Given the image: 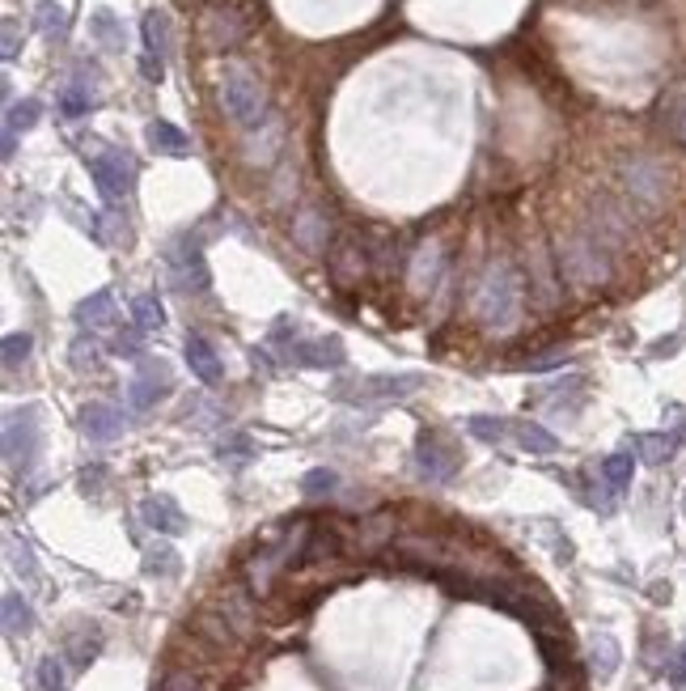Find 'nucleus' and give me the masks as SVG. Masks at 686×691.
I'll return each mask as SVG.
<instances>
[{"mask_svg":"<svg viewBox=\"0 0 686 691\" xmlns=\"http://www.w3.org/2000/svg\"><path fill=\"white\" fill-rule=\"evenodd\" d=\"M0 615H5V636H9V641H22V636L34 632V611H30V602L17 594V590L5 594V602H0Z\"/></svg>","mask_w":686,"mask_h":691,"instance_id":"aec40b11","label":"nucleus"},{"mask_svg":"<svg viewBox=\"0 0 686 691\" xmlns=\"http://www.w3.org/2000/svg\"><path fill=\"white\" fill-rule=\"evenodd\" d=\"M631 471H636L631 454H610L598 463V480H602V492H606L610 505H615V496H623L631 488Z\"/></svg>","mask_w":686,"mask_h":691,"instance_id":"dca6fc26","label":"nucleus"},{"mask_svg":"<svg viewBox=\"0 0 686 691\" xmlns=\"http://www.w3.org/2000/svg\"><path fill=\"white\" fill-rule=\"evenodd\" d=\"M144 569L157 573V577H174L178 573V552H174V547H166V543L149 547V556H144Z\"/></svg>","mask_w":686,"mask_h":691,"instance_id":"473e14b6","label":"nucleus"},{"mask_svg":"<svg viewBox=\"0 0 686 691\" xmlns=\"http://www.w3.org/2000/svg\"><path fill=\"white\" fill-rule=\"evenodd\" d=\"M140 518H144V526H149V530H157V535H183V530H187V513L178 509L170 496H161V492L140 505Z\"/></svg>","mask_w":686,"mask_h":691,"instance_id":"ddd939ff","label":"nucleus"},{"mask_svg":"<svg viewBox=\"0 0 686 691\" xmlns=\"http://www.w3.org/2000/svg\"><path fill=\"white\" fill-rule=\"evenodd\" d=\"M682 513H686V496H682Z\"/></svg>","mask_w":686,"mask_h":691,"instance_id":"49530a36","label":"nucleus"},{"mask_svg":"<svg viewBox=\"0 0 686 691\" xmlns=\"http://www.w3.org/2000/svg\"><path fill=\"white\" fill-rule=\"evenodd\" d=\"M68 357H72V369H77V374H85V369H94V365H98V344H94V340H85V335H81V340L72 344Z\"/></svg>","mask_w":686,"mask_h":691,"instance_id":"4c0bfd02","label":"nucleus"},{"mask_svg":"<svg viewBox=\"0 0 686 691\" xmlns=\"http://www.w3.org/2000/svg\"><path fill=\"white\" fill-rule=\"evenodd\" d=\"M140 335H144L140 327H136V331H119V340H115V348L123 352V357H136V352H140Z\"/></svg>","mask_w":686,"mask_h":691,"instance_id":"79ce46f5","label":"nucleus"},{"mask_svg":"<svg viewBox=\"0 0 686 691\" xmlns=\"http://www.w3.org/2000/svg\"><path fill=\"white\" fill-rule=\"evenodd\" d=\"M661 119H665V128L674 132L678 145L686 149V81L674 85V90L665 94V102H661Z\"/></svg>","mask_w":686,"mask_h":691,"instance_id":"5701e85b","label":"nucleus"},{"mask_svg":"<svg viewBox=\"0 0 686 691\" xmlns=\"http://www.w3.org/2000/svg\"><path fill=\"white\" fill-rule=\"evenodd\" d=\"M221 458L229 467H246L250 458H255V441H250L246 433H233V437L221 441Z\"/></svg>","mask_w":686,"mask_h":691,"instance_id":"2f4dec72","label":"nucleus"},{"mask_svg":"<svg viewBox=\"0 0 686 691\" xmlns=\"http://www.w3.org/2000/svg\"><path fill=\"white\" fill-rule=\"evenodd\" d=\"M39 115H43V102L39 98H26V102H13L9 106V115H5V162L13 157V149H17V132H30L34 123H39Z\"/></svg>","mask_w":686,"mask_h":691,"instance_id":"f3484780","label":"nucleus"},{"mask_svg":"<svg viewBox=\"0 0 686 691\" xmlns=\"http://www.w3.org/2000/svg\"><path fill=\"white\" fill-rule=\"evenodd\" d=\"M221 102H225V115L238 123V128H259L267 119V94L263 85L255 81V73H246L242 64H229L225 77H221Z\"/></svg>","mask_w":686,"mask_h":691,"instance_id":"7ed1b4c3","label":"nucleus"},{"mask_svg":"<svg viewBox=\"0 0 686 691\" xmlns=\"http://www.w3.org/2000/svg\"><path fill=\"white\" fill-rule=\"evenodd\" d=\"M284 357H288V365H301V369H343L348 352H343L335 335H322V340H297Z\"/></svg>","mask_w":686,"mask_h":691,"instance_id":"9b49d317","label":"nucleus"},{"mask_svg":"<svg viewBox=\"0 0 686 691\" xmlns=\"http://www.w3.org/2000/svg\"><path fill=\"white\" fill-rule=\"evenodd\" d=\"M98 649H102L98 628H85L81 636H72V641H68V662H72V670H85L89 662L98 658Z\"/></svg>","mask_w":686,"mask_h":691,"instance_id":"bb28decb","label":"nucleus"},{"mask_svg":"<svg viewBox=\"0 0 686 691\" xmlns=\"http://www.w3.org/2000/svg\"><path fill=\"white\" fill-rule=\"evenodd\" d=\"M420 386H424L420 374H365V378L339 382L335 399H348V403H390V399L415 395Z\"/></svg>","mask_w":686,"mask_h":691,"instance_id":"39448f33","label":"nucleus"},{"mask_svg":"<svg viewBox=\"0 0 686 691\" xmlns=\"http://www.w3.org/2000/svg\"><path fill=\"white\" fill-rule=\"evenodd\" d=\"M39 30L51 34V39H60V34L68 30L64 9H60V5H51V0H43V5H39Z\"/></svg>","mask_w":686,"mask_h":691,"instance_id":"c9c22d12","label":"nucleus"},{"mask_svg":"<svg viewBox=\"0 0 686 691\" xmlns=\"http://www.w3.org/2000/svg\"><path fill=\"white\" fill-rule=\"evenodd\" d=\"M26 357H30V335H26V331L5 335V369H17Z\"/></svg>","mask_w":686,"mask_h":691,"instance_id":"e433bc0d","label":"nucleus"},{"mask_svg":"<svg viewBox=\"0 0 686 691\" xmlns=\"http://www.w3.org/2000/svg\"><path fill=\"white\" fill-rule=\"evenodd\" d=\"M509 441L521 450H530V454H555L559 450L555 433H547L543 424H534V420H509Z\"/></svg>","mask_w":686,"mask_h":691,"instance_id":"6ab92c4d","label":"nucleus"},{"mask_svg":"<svg viewBox=\"0 0 686 691\" xmlns=\"http://www.w3.org/2000/svg\"><path fill=\"white\" fill-rule=\"evenodd\" d=\"M140 73L149 81H161V77H166V64H161L157 56H140Z\"/></svg>","mask_w":686,"mask_h":691,"instance_id":"37998d69","label":"nucleus"},{"mask_svg":"<svg viewBox=\"0 0 686 691\" xmlns=\"http://www.w3.org/2000/svg\"><path fill=\"white\" fill-rule=\"evenodd\" d=\"M415 467H420V475L428 484H449L462 467V454L445 433L420 429V437H415Z\"/></svg>","mask_w":686,"mask_h":691,"instance_id":"423d86ee","label":"nucleus"},{"mask_svg":"<svg viewBox=\"0 0 686 691\" xmlns=\"http://www.w3.org/2000/svg\"><path fill=\"white\" fill-rule=\"evenodd\" d=\"M170 386H174L170 365L161 357H144L128 382V407L132 412H149V407H157V399L170 395Z\"/></svg>","mask_w":686,"mask_h":691,"instance_id":"1a4fd4ad","label":"nucleus"},{"mask_svg":"<svg viewBox=\"0 0 686 691\" xmlns=\"http://www.w3.org/2000/svg\"><path fill=\"white\" fill-rule=\"evenodd\" d=\"M17 60V22L9 17L5 22V64H13Z\"/></svg>","mask_w":686,"mask_h":691,"instance_id":"c03bdc74","label":"nucleus"},{"mask_svg":"<svg viewBox=\"0 0 686 691\" xmlns=\"http://www.w3.org/2000/svg\"><path fill=\"white\" fill-rule=\"evenodd\" d=\"M390 543H394V513H369V518L356 522V552L360 556H377Z\"/></svg>","mask_w":686,"mask_h":691,"instance_id":"4468645a","label":"nucleus"},{"mask_svg":"<svg viewBox=\"0 0 686 691\" xmlns=\"http://www.w3.org/2000/svg\"><path fill=\"white\" fill-rule=\"evenodd\" d=\"M89 26H94V34H98V39H102L106 47H111V51L123 47V30H119V22H115V13L98 9V13H94V22H89Z\"/></svg>","mask_w":686,"mask_h":691,"instance_id":"72a5a7b5","label":"nucleus"},{"mask_svg":"<svg viewBox=\"0 0 686 691\" xmlns=\"http://www.w3.org/2000/svg\"><path fill=\"white\" fill-rule=\"evenodd\" d=\"M466 433H471L475 441H509V420L500 416H466Z\"/></svg>","mask_w":686,"mask_h":691,"instance_id":"c756f323","label":"nucleus"},{"mask_svg":"<svg viewBox=\"0 0 686 691\" xmlns=\"http://www.w3.org/2000/svg\"><path fill=\"white\" fill-rule=\"evenodd\" d=\"M132 318H136V327L140 331H157V327H166V310H161V301L153 293H140L132 301Z\"/></svg>","mask_w":686,"mask_h":691,"instance_id":"c85d7f7f","label":"nucleus"},{"mask_svg":"<svg viewBox=\"0 0 686 691\" xmlns=\"http://www.w3.org/2000/svg\"><path fill=\"white\" fill-rule=\"evenodd\" d=\"M183 352H187V365H191V374L200 378L204 386H216V382L225 378V365H221V357H216V348H212V344L204 340V335H191Z\"/></svg>","mask_w":686,"mask_h":691,"instance_id":"2eb2a0df","label":"nucleus"},{"mask_svg":"<svg viewBox=\"0 0 686 691\" xmlns=\"http://www.w3.org/2000/svg\"><path fill=\"white\" fill-rule=\"evenodd\" d=\"M623 191L640 208H661L665 191H670V174L657 157H631V162H623Z\"/></svg>","mask_w":686,"mask_h":691,"instance_id":"6e6552de","label":"nucleus"},{"mask_svg":"<svg viewBox=\"0 0 686 691\" xmlns=\"http://www.w3.org/2000/svg\"><path fill=\"white\" fill-rule=\"evenodd\" d=\"M43 454V429H39V407H22V412L5 416V463L13 475H26Z\"/></svg>","mask_w":686,"mask_h":691,"instance_id":"20e7f679","label":"nucleus"},{"mask_svg":"<svg viewBox=\"0 0 686 691\" xmlns=\"http://www.w3.org/2000/svg\"><path fill=\"white\" fill-rule=\"evenodd\" d=\"M111 318H115V297L111 293H89L85 301H77V323L89 327V331H98V327H111Z\"/></svg>","mask_w":686,"mask_h":691,"instance_id":"412c9836","label":"nucleus"},{"mask_svg":"<svg viewBox=\"0 0 686 691\" xmlns=\"http://www.w3.org/2000/svg\"><path fill=\"white\" fill-rule=\"evenodd\" d=\"M331 272H335L339 285H348V280H356L360 272H365V255H360L352 242H343L335 251V259H331Z\"/></svg>","mask_w":686,"mask_h":691,"instance_id":"cd10ccee","label":"nucleus"},{"mask_svg":"<svg viewBox=\"0 0 686 691\" xmlns=\"http://www.w3.org/2000/svg\"><path fill=\"white\" fill-rule=\"evenodd\" d=\"M564 361H568L564 352H543V357H530V361H521V365H526L530 374H547V369H559Z\"/></svg>","mask_w":686,"mask_h":691,"instance_id":"a19ab883","label":"nucleus"},{"mask_svg":"<svg viewBox=\"0 0 686 691\" xmlns=\"http://www.w3.org/2000/svg\"><path fill=\"white\" fill-rule=\"evenodd\" d=\"M144 140H149V145H153L161 157H187V153H191L187 132L174 128V123H166V119H153L149 128H144Z\"/></svg>","mask_w":686,"mask_h":691,"instance_id":"a211bd4d","label":"nucleus"},{"mask_svg":"<svg viewBox=\"0 0 686 691\" xmlns=\"http://www.w3.org/2000/svg\"><path fill=\"white\" fill-rule=\"evenodd\" d=\"M140 30H144V56L166 60V51H170V22H166V13H149Z\"/></svg>","mask_w":686,"mask_h":691,"instance_id":"393cba45","label":"nucleus"},{"mask_svg":"<svg viewBox=\"0 0 686 691\" xmlns=\"http://www.w3.org/2000/svg\"><path fill=\"white\" fill-rule=\"evenodd\" d=\"M89 166V179L98 183V196L106 204H119L132 196V183H136V170H132V157L119 153V149H106V153H94L85 157Z\"/></svg>","mask_w":686,"mask_h":691,"instance_id":"0eeeda50","label":"nucleus"},{"mask_svg":"<svg viewBox=\"0 0 686 691\" xmlns=\"http://www.w3.org/2000/svg\"><path fill=\"white\" fill-rule=\"evenodd\" d=\"M670 679L674 683H686V649H678L674 658H670Z\"/></svg>","mask_w":686,"mask_h":691,"instance_id":"a18cd8bd","label":"nucleus"},{"mask_svg":"<svg viewBox=\"0 0 686 691\" xmlns=\"http://www.w3.org/2000/svg\"><path fill=\"white\" fill-rule=\"evenodd\" d=\"M39 679L47 691H64V662L60 658H43L39 662Z\"/></svg>","mask_w":686,"mask_h":691,"instance_id":"ea45409f","label":"nucleus"},{"mask_svg":"<svg viewBox=\"0 0 686 691\" xmlns=\"http://www.w3.org/2000/svg\"><path fill=\"white\" fill-rule=\"evenodd\" d=\"M606 251L610 246L593 234V229H581V234H572L564 246H559V272H564L576 289H598L610 280Z\"/></svg>","mask_w":686,"mask_h":691,"instance_id":"f257e3e1","label":"nucleus"},{"mask_svg":"<svg viewBox=\"0 0 686 691\" xmlns=\"http://www.w3.org/2000/svg\"><path fill=\"white\" fill-rule=\"evenodd\" d=\"M475 314H479V323L492 327V331H509L517 323V314H521V289H517V276L504 268V263L487 268L483 285L475 293Z\"/></svg>","mask_w":686,"mask_h":691,"instance_id":"f03ea898","label":"nucleus"},{"mask_svg":"<svg viewBox=\"0 0 686 691\" xmlns=\"http://www.w3.org/2000/svg\"><path fill=\"white\" fill-rule=\"evenodd\" d=\"M674 446H678V437H674V433H644V437H636L640 463H648V467H661V463H670Z\"/></svg>","mask_w":686,"mask_h":691,"instance_id":"b1692460","label":"nucleus"},{"mask_svg":"<svg viewBox=\"0 0 686 691\" xmlns=\"http://www.w3.org/2000/svg\"><path fill=\"white\" fill-rule=\"evenodd\" d=\"M619 662H623V653H619V641L615 636H593V649H589V666H593V675L598 679H610L619 670Z\"/></svg>","mask_w":686,"mask_h":691,"instance_id":"4be33fe9","label":"nucleus"},{"mask_svg":"<svg viewBox=\"0 0 686 691\" xmlns=\"http://www.w3.org/2000/svg\"><path fill=\"white\" fill-rule=\"evenodd\" d=\"M166 268L178 293H208V263L200 255V246L191 242H174L166 255Z\"/></svg>","mask_w":686,"mask_h":691,"instance_id":"9d476101","label":"nucleus"},{"mask_svg":"<svg viewBox=\"0 0 686 691\" xmlns=\"http://www.w3.org/2000/svg\"><path fill=\"white\" fill-rule=\"evenodd\" d=\"M335 471H327V467H318V471H310L301 480V488H305V496H327V492H335Z\"/></svg>","mask_w":686,"mask_h":691,"instance_id":"58836bf2","label":"nucleus"},{"mask_svg":"<svg viewBox=\"0 0 686 691\" xmlns=\"http://www.w3.org/2000/svg\"><path fill=\"white\" fill-rule=\"evenodd\" d=\"M81 433L89 441H98V446H106V441H115L123 433V412L111 403H85L81 407Z\"/></svg>","mask_w":686,"mask_h":691,"instance_id":"f8f14e48","label":"nucleus"},{"mask_svg":"<svg viewBox=\"0 0 686 691\" xmlns=\"http://www.w3.org/2000/svg\"><path fill=\"white\" fill-rule=\"evenodd\" d=\"M89 106H94V94H89L81 81L64 85V94H60V111H64L68 119H81V115H89Z\"/></svg>","mask_w":686,"mask_h":691,"instance_id":"7c9ffc66","label":"nucleus"},{"mask_svg":"<svg viewBox=\"0 0 686 691\" xmlns=\"http://www.w3.org/2000/svg\"><path fill=\"white\" fill-rule=\"evenodd\" d=\"M157 691H212V687L204 683L200 670L183 662V666H170L166 675H161V687Z\"/></svg>","mask_w":686,"mask_h":691,"instance_id":"a878e982","label":"nucleus"},{"mask_svg":"<svg viewBox=\"0 0 686 691\" xmlns=\"http://www.w3.org/2000/svg\"><path fill=\"white\" fill-rule=\"evenodd\" d=\"M9 560H13V569L22 573L26 581H39V564H34V552L26 543H17L13 535H9Z\"/></svg>","mask_w":686,"mask_h":691,"instance_id":"f704fd0d","label":"nucleus"}]
</instances>
